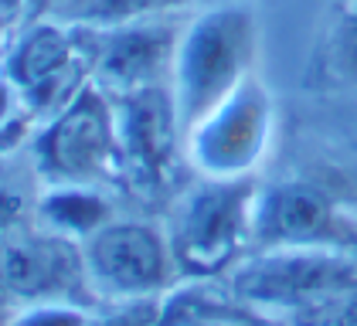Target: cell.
Here are the masks:
<instances>
[{"instance_id":"6da1fadb","label":"cell","mask_w":357,"mask_h":326,"mask_svg":"<svg viewBox=\"0 0 357 326\" xmlns=\"http://www.w3.org/2000/svg\"><path fill=\"white\" fill-rule=\"evenodd\" d=\"M255 54L259 21L248 3H215L181 24L170 99L184 133L252 79Z\"/></svg>"},{"instance_id":"7a4b0ae2","label":"cell","mask_w":357,"mask_h":326,"mask_svg":"<svg viewBox=\"0 0 357 326\" xmlns=\"http://www.w3.org/2000/svg\"><path fill=\"white\" fill-rule=\"evenodd\" d=\"M34 170L45 187H106L119 177V112L116 99L89 82L75 99L52 112L31 139Z\"/></svg>"},{"instance_id":"3957f363","label":"cell","mask_w":357,"mask_h":326,"mask_svg":"<svg viewBox=\"0 0 357 326\" xmlns=\"http://www.w3.org/2000/svg\"><path fill=\"white\" fill-rule=\"evenodd\" d=\"M259 190L248 180L201 177L181 194L170 217V248L181 275L211 279L228 272L252 244Z\"/></svg>"},{"instance_id":"277c9868","label":"cell","mask_w":357,"mask_h":326,"mask_svg":"<svg viewBox=\"0 0 357 326\" xmlns=\"http://www.w3.org/2000/svg\"><path fill=\"white\" fill-rule=\"evenodd\" d=\"M0 68L45 123L92 82V31L58 17H31L7 38Z\"/></svg>"},{"instance_id":"5b68a950","label":"cell","mask_w":357,"mask_h":326,"mask_svg":"<svg viewBox=\"0 0 357 326\" xmlns=\"http://www.w3.org/2000/svg\"><path fill=\"white\" fill-rule=\"evenodd\" d=\"M275 109L262 82L238 85L221 106L184 133V160L197 177L248 180L273 146Z\"/></svg>"},{"instance_id":"8992f818","label":"cell","mask_w":357,"mask_h":326,"mask_svg":"<svg viewBox=\"0 0 357 326\" xmlns=\"http://www.w3.org/2000/svg\"><path fill=\"white\" fill-rule=\"evenodd\" d=\"M85 279L106 302L164 299L177 282V258L167 231L146 221H116L82 242Z\"/></svg>"},{"instance_id":"52a82bcc","label":"cell","mask_w":357,"mask_h":326,"mask_svg":"<svg viewBox=\"0 0 357 326\" xmlns=\"http://www.w3.org/2000/svg\"><path fill=\"white\" fill-rule=\"evenodd\" d=\"M228 286L242 306H306L354 289L357 262L340 248H259L235 265Z\"/></svg>"},{"instance_id":"ba28073f","label":"cell","mask_w":357,"mask_h":326,"mask_svg":"<svg viewBox=\"0 0 357 326\" xmlns=\"http://www.w3.org/2000/svg\"><path fill=\"white\" fill-rule=\"evenodd\" d=\"M0 289L24 302H79V293L92 296L82 244L52 228H10L0 235Z\"/></svg>"},{"instance_id":"9c48e42d","label":"cell","mask_w":357,"mask_h":326,"mask_svg":"<svg viewBox=\"0 0 357 326\" xmlns=\"http://www.w3.org/2000/svg\"><path fill=\"white\" fill-rule=\"evenodd\" d=\"M181 24L170 17L92 31V82L109 95L170 85Z\"/></svg>"},{"instance_id":"30bf717a","label":"cell","mask_w":357,"mask_h":326,"mask_svg":"<svg viewBox=\"0 0 357 326\" xmlns=\"http://www.w3.org/2000/svg\"><path fill=\"white\" fill-rule=\"evenodd\" d=\"M116 112H119V177H126L133 187L157 190L167 184L177 153L184 157V130L170 99V85L119 95Z\"/></svg>"},{"instance_id":"8fae6325","label":"cell","mask_w":357,"mask_h":326,"mask_svg":"<svg viewBox=\"0 0 357 326\" xmlns=\"http://www.w3.org/2000/svg\"><path fill=\"white\" fill-rule=\"evenodd\" d=\"M347 228L324 190L275 184L255 197L252 244L259 248H340Z\"/></svg>"},{"instance_id":"7c38bea8","label":"cell","mask_w":357,"mask_h":326,"mask_svg":"<svg viewBox=\"0 0 357 326\" xmlns=\"http://www.w3.org/2000/svg\"><path fill=\"white\" fill-rule=\"evenodd\" d=\"M38 217L45 228L82 244L112 221V201L102 194V187L85 184L45 187V194L38 197Z\"/></svg>"},{"instance_id":"4fadbf2b","label":"cell","mask_w":357,"mask_h":326,"mask_svg":"<svg viewBox=\"0 0 357 326\" xmlns=\"http://www.w3.org/2000/svg\"><path fill=\"white\" fill-rule=\"evenodd\" d=\"M191 0H61L48 17H58L85 31H109L119 24L174 17Z\"/></svg>"},{"instance_id":"5bb4252c","label":"cell","mask_w":357,"mask_h":326,"mask_svg":"<svg viewBox=\"0 0 357 326\" xmlns=\"http://www.w3.org/2000/svg\"><path fill=\"white\" fill-rule=\"evenodd\" d=\"M160 326H269L259 316H252L242 306L204 299L201 293L164 299V320Z\"/></svg>"},{"instance_id":"9a60e30c","label":"cell","mask_w":357,"mask_h":326,"mask_svg":"<svg viewBox=\"0 0 357 326\" xmlns=\"http://www.w3.org/2000/svg\"><path fill=\"white\" fill-rule=\"evenodd\" d=\"M41 119L21 95V88L10 82V75L0 68V153H17L31 146Z\"/></svg>"},{"instance_id":"2e32d148","label":"cell","mask_w":357,"mask_h":326,"mask_svg":"<svg viewBox=\"0 0 357 326\" xmlns=\"http://www.w3.org/2000/svg\"><path fill=\"white\" fill-rule=\"evenodd\" d=\"M92 323V309H85L82 302H68V299H48V302H28L21 313H14L7 326H89Z\"/></svg>"},{"instance_id":"e0dca14e","label":"cell","mask_w":357,"mask_h":326,"mask_svg":"<svg viewBox=\"0 0 357 326\" xmlns=\"http://www.w3.org/2000/svg\"><path fill=\"white\" fill-rule=\"evenodd\" d=\"M164 299H139V302H112L109 309L92 313L89 326H160Z\"/></svg>"},{"instance_id":"ac0fdd59","label":"cell","mask_w":357,"mask_h":326,"mask_svg":"<svg viewBox=\"0 0 357 326\" xmlns=\"http://www.w3.org/2000/svg\"><path fill=\"white\" fill-rule=\"evenodd\" d=\"M344 54L347 61L354 65L357 72V0H347V10H344Z\"/></svg>"},{"instance_id":"d6986e66","label":"cell","mask_w":357,"mask_h":326,"mask_svg":"<svg viewBox=\"0 0 357 326\" xmlns=\"http://www.w3.org/2000/svg\"><path fill=\"white\" fill-rule=\"evenodd\" d=\"M17 224H21V201L14 194L0 190V235H7Z\"/></svg>"},{"instance_id":"ffe728a7","label":"cell","mask_w":357,"mask_h":326,"mask_svg":"<svg viewBox=\"0 0 357 326\" xmlns=\"http://www.w3.org/2000/svg\"><path fill=\"white\" fill-rule=\"evenodd\" d=\"M31 14V0H0V17L10 21V24H21L28 21Z\"/></svg>"},{"instance_id":"44dd1931","label":"cell","mask_w":357,"mask_h":326,"mask_svg":"<svg viewBox=\"0 0 357 326\" xmlns=\"http://www.w3.org/2000/svg\"><path fill=\"white\" fill-rule=\"evenodd\" d=\"M61 0H31V14H28V21L31 17H48L52 10H55Z\"/></svg>"},{"instance_id":"7402d4cb","label":"cell","mask_w":357,"mask_h":326,"mask_svg":"<svg viewBox=\"0 0 357 326\" xmlns=\"http://www.w3.org/2000/svg\"><path fill=\"white\" fill-rule=\"evenodd\" d=\"M10 21H3V17H0V45H7V38H10Z\"/></svg>"}]
</instances>
